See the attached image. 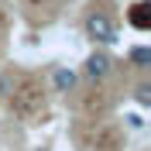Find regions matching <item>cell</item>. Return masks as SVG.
Returning <instances> with one entry per match:
<instances>
[{
	"label": "cell",
	"instance_id": "6da1fadb",
	"mask_svg": "<svg viewBox=\"0 0 151 151\" xmlns=\"http://www.w3.org/2000/svg\"><path fill=\"white\" fill-rule=\"evenodd\" d=\"M86 38H93L96 45H113L117 41V28H113V21L106 17L103 10H93L86 17Z\"/></svg>",
	"mask_w": 151,
	"mask_h": 151
},
{
	"label": "cell",
	"instance_id": "7a4b0ae2",
	"mask_svg": "<svg viewBox=\"0 0 151 151\" xmlns=\"http://www.w3.org/2000/svg\"><path fill=\"white\" fill-rule=\"evenodd\" d=\"M113 69V58L106 52H93V55L86 58V79H93V83H103L106 76Z\"/></svg>",
	"mask_w": 151,
	"mask_h": 151
},
{
	"label": "cell",
	"instance_id": "3957f363",
	"mask_svg": "<svg viewBox=\"0 0 151 151\" xmlns=\"http://www.w3.org/2000/svg\"><path fill=\"white\" fill-rule=\"evenodd\" d=\"M52 79H55V89H58V93H72L76 83H79V76H76L72 69H65V65H58Z\"/></svg>",
	"mask_w": 151,
	"mask_h": 151
},
{
	"label": "cell",
	"instance_id": "277c9868",
	"mask_svg": "<svg viewBox=\"0 0 151 151\" xmlns=\"http://www.w3.org/2000/svg\"><path fill=\"white\" fill-rule=\"evenodd\" d=\"M131 24L137 31H148L151 28V4H137V7H131Z\"/></svg>",
	"mask_w": 151,
	"mask_h": 151
},
{
	"label": "cell",
	"instance_id": "5b68a950",
	"mask_svg": "<svg viewBox=\"0 0 151 151\" xmlns=\"http://www.w3.org/2000/svg\"><path fill=\"white\" fill-rule=\"evenodd\" d=\"M131 62H134L137 69H148V65H151V48H144V45L131 48Z\"/></svg>",
	"mask_w": 151,
	"mask_h": 151
},
{
	"label": "cell",
	"instance_id": "8992f818",
	"mask_svg": "<svg viewBox=\"0 0 151 151\" xmlns=\"http://www.w3.org/2000/svg\"><path fill=\"white\" fill-rule=\"evenodd\" d=\"M134 100H137L141 106H151V86H148V83H141L137 89H134Z\"/></svg>",
	"mask_w": 151,
	"mask_h": 151
},
{
	"label": "cell",
	"instance_id": "52a82bcc",
	"mask_svg": "<svg viewBox=\"0 0 151 151\" xmlns=\"http://www.w3.org/2000/svg\"><path fill=\"white\" fill-rule=\"evenodd\" d=\"M127 124H131L134 131H137V127H144V120H141V117H137V113H131V117H127Z\"/></svg>",
	"mask_w": 151,
	"mask_h": 151
}]
</instances>
